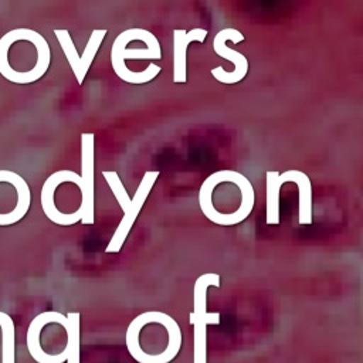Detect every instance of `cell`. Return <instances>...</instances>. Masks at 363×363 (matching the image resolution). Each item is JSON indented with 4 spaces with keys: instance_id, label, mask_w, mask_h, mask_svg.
Returning <instances> with one entry per match:
<instances>
[{
    "instance_id": "obj_2",
    "label": "cell",
    "mask_w": 363,
    "mask_h": 363,
    "mask_svg": "<svg viewBox=\"0 0 363 363\" xmlns=\"http://www.w3.org/2000/svg\"><path fill=\"white\" fill-rule=\"evenodd\" d=\"M159 170H147L145 172L140 184L135 193V196L130 199L118 176V173L115 170H104L102 176L105 177V180L109 184L111 191L113 193V196L116 197L122 211H123V217L118 225V228L115 230L108 247H106V252H119L122 248V244L125 242L142 206L145 204L156 179L159 177Z\"/></svg>"
},
{
    "instance_id": "obj_5",
    "label": "cell",
    "mask_w": 363,
    "mask_h": 363,
    "mask_svg": "<svg viewBox=\"0 0 363 363\" xmlns=\"http://www.w3.org/2000/svg\"><path fill=\"white\" fill-rule=\"evenodd\" d=\"M64 182H71L79 187V191L82 190V180L81 176L77 174L72 170H58L54 172L51 176L47 177V180L43 184L41 189V207L44 214L47 216L48 220L58 225H72L77 221L81 220V216L77 211L74 213H61L57 206H55V187Z\"/></svg>"
},
{
    "instance_id": "obj_7",
    "label": "cell",
    "mask_w": 363,
    "mask_h": 363,
    "mask_svg": "<svg viewBox=\"0 0 363 363\" xmlns=\"http://www.w3.org/2000/svg\"><path fill=\"white\" fill-rule=\"evenodd\" d=\"M60 323V325H65L67 323V316L60 313V312H43L40 315H37L27 330V347L28 352L31 354V357L37 362V363H64L68 359L69 354V345L67 343L65 349L58 353V354H48L43 350L41 345H40V333L41 329L47 325V323Z\"/></svg>"
},
{
    "instance_id": "obj_12",
    "label": "cell",
    "mask_w": 363,
    "mask_h": 363,
    "mask_svg": "<svg viewBox=\"0 0 363 363\" xmlns=\"http://www.w3.org/2000/svg\"><path fill=\"white\" fill-rule=\"evenodd\" d=\"M1 329V363H14V323L13 319L0 312Z\"/></svg>"
},
{
    "instance_id": "obj_4",
    "label": "cell",
    "mask_w": 363,
    "mask_h": 363,
    "mask_svg": "<svg viewBox=\"0 0 363 363\" xmlns=\"http://www.w3.org/2000/svg\"><path fill=\"white\" fill-rule=\"evenodd\" d=\"M227 40L237 44L240 41H244V34L235 28H224L218 31L213 40V48L216 54L231 61L234 65V71L227 72L224 67H217L211 69V75L221 84H237L247 75L248 61L241 52L227 47Z\"/></svg>"
},
{
    "instance_id": "obj_1",
    "label": "cell",
    "mask_w": 363,
    "mask_h": 363,
    "mask_svg": "<svg viewBox=\"0 0 363 363\" xmlns=\"http://www.w3.org/2000/svg\"><path fill=\"white\" fill-rule=\"evenodd\" d=\"M0 55H18V60L0 69L3 78L14 84L38 81L51 62L47 40L31 28H14L6 33L0 38Z\"/></svg>"
},
{
    "instance_id": "obj_8",
    "label": "cell",
    "mask_w": 363,
    "mask_h": 363,
    "mask_svg": "<svg viewBox=\"0 0 363 363\" xmlns=\"http://www.w3.org/2000/svg\"><path fill=\"white\" fill-rule=\"evenodd\" d=\"M207 37V30L193 28L190 31L176 28L173 31V82L184 84L187 81V45L191 41L203 43Z\"/></svg>"
},
{
    "instance_id": "obj_13",
    "label": "cell",
    "mask_w": 363,
    "mask_h": 363,
    "mask_svg": "<svg viewBox=\"0 0 363 363\" xmlns=\"http://www.w3.org/2000/svg\"><path fill=\"white\" fill-rule=\"evenodd\" d=\"M67 316L64 329L67 332V343L69 345L68 363H79V313L71 312Z\"/></svg>"
},
{
    "instance_id": "obj_6",
    "label": "cell",
    "mask_w": 363,
    "mask_h": 363,
    "mask_svg": "<svg viewBox=\"0 0 363 363\" xmlns=\"http://www.w3.org/2000/svg\"><path fill=\"white\" fill-rule=\"evenodd\" d=\"M82 190L78 213L82 224H94V133L81 135Z\"/></svg>"
},
{
    "instance_id": "obj_11",
    "label": "cell",
    "mask_w": 363,
    "mask_h": 363,
    "mask_svg": "<svg viewBox=\"0 0 363 363\" xmlns=\"http://www.w3.org/2000/svg\"><path fill=\"white\" fill-rule=\"evenodd\" d=\"M279 172L268 170L267 176V224L279 223V190L281 183L278 182Z\"/></svg>"
},
{
    "instance_id": "obj_9",
    "label": "cell",
    "mask_w": 363,
    "mask_h": 363,
    "mask_svg": "<svg viewBox=\"0 0 363 363\" xmlns=\"http://www.w3.org/2000/svg\"><path fill=\"white\" fill-rule=\"evenodd\" d=\"M281 184L294 182L299 189V224L312 223V184L306 173L301 170H285L278 174Z\"/></svg>"
},
{
    "instance_id": "obj_10",
    "label": "cell",
    "mask_w": 363,
    "mask_h": 363,
    "mask_svg": "<svg viewBox=\"0 0 363 363\" xmlns=\"http://www.w3.org/2000/svg\"><path fill=\"white\" fill-rule=\"evenodd\" d=\"M106 30H94L91 33V37L85 45V50L82 52V55H79V65H78V72L75 75L77 82L81 85L85 79V75L88 72V69L91 68V64L99 50V45L102 44L105 35H106Z\"/></svg>"
},
{
    "instance_id": "obj_3",
    "label": "cell",
    "mask_w": 363,
    "mask_h": 363,
    "mask_svg": "<svg viewBox=\"0 0 363 363\" xmlns=\"http://www.w3.org/2000/svg\"><path fill=\"white\" fill-rule=\"evenodd\" d=\"M210 285L220 286V275L216 272H206L200 275L193 288V308L194 312L190 313V323L194 326L193 329V363H207V332L206 326L208 323L218 325L220 313L218 312H207L206 311V292Z\"/></svg>"
}]
</instances>
